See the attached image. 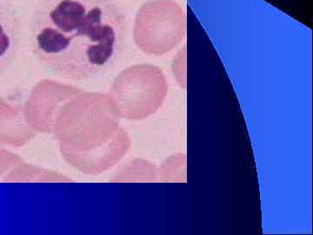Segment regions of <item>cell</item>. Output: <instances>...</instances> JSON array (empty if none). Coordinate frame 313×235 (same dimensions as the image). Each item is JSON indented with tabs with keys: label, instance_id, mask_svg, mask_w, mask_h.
<instances>
[{
	"label": "cell",
	"instance_id": "6da1fadb",
	"mask_svg": "<svg viewBox=\"0 0 313 235\" xmlns=\"http://www.w3.org/2000/svg\"><path fill=\"white\" fill-rule=\"evenodd\" d=\"M126 35V18L116 0H41L31 20L36 59L54 75L92 78L116 61Z\"/></svg>",
	"mask_w": 313,
	"mask_h": 235
},
{
	"label": "cell",
	"instance_id": "7a4b0ae2",
	"mask_svg": "<svg viewBox=\"0 0 313 235\" xmlns=\"http://www.w3.org/2000/svg\"><path fill=\"white\" fill-rule=\"evenodd\" d=\"M21 38L18 13L9 0H0V76L14 61Z\"/></svg>",
	"mask_w": 313,
	"mask_h": 235
}]
</instances>
